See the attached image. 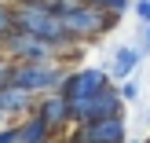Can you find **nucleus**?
I'll return each instance as SVG.
<instances>
[{
    "mask_svg": "<svg viewBox=\"0 0 150 143\" xmlns=\"http://www.w3.org/2000/svg\"><path fill=\"white\" fill-rule=\"evenodd\" d=\"M48 143H55V139H48Z\"/></svg>",
    "mask_w": 150,
    "mask_h": 143,
    "instance_id": "nucleus-19",
    "label": "nucleus"
},
{
    "mask_svg": "<svg viewBox=\"0 0 150 143\" xmlns=\"http://www.w3.org/2000/svg\"><path fill=\"white\" fill-rule=\"evenodd\" d=\"M139 48H143V55H150V22L143 26V44H139Z\"/></svg>",
    "mask_w": 150,
    "mask_h": 143,
    "instance_id": "nucleus-16",
    "label": "nucleus"
},
{
    "mask_svg": "<svg viewBox=\"0 0 150 143\" xmlns=\"http://www.w3.org/2000/svg\"><path fill=\"white\" fill-rule=\"evenodd\" d=\"M117 92H121V99H125V103H136V99H139V81H136V77L121 81V88H117Z\"/></svg>",
    "mask_w": 150,
    "mask_h": 143,
    "instance_id": "nucleus-13",
    "label": "nucleus"
},
{
    "mask_svg": "<svg viewBox=\"0 0 150 143\" xmlns=\"http://www.w3.org/2000/svg\"><path fill=\"white\" fill-rule=\"evenodd\" d=\"M70 143H125V114L88 121V125H73Z\"/></svg>",
    "mask_w": 150,
    "mask_h": 143,
    "instance_id": "nucleus-5",
    "label": "nucleus"
},
{
    "mask_svg": "<svg viewBox=\"0 0 150 143\" xmlns=\"http://www.w3.org/2000/svg\"><path fill=\"white\" fill-rule=\"evenodd\" d=\"M114 22H117V15L95 7L92 0H77L73 7H66V11H62L66 33H70L73 41H81V44H84V41H95V37H103V33H110Z\"/></svg>",
    "mask_w": 150,
    "mask_h": 143,
    "instance_id": "nucleus-1",
    "label": "nucleus"
},
{
    "mask_svg": "<svg viewBox=\"0 0 150 143\" xmlns=\"http://www.w3.org/2000/svg\"><path fill=\"white\" fill-rule=\"evenodd\" d=\"M11 29H15V7L0 0V41H4V37L11 33Z\"/></svg>",
    "mask_w": 150,
    "mask_h": 143,
    "instance_id": "nucleus-10",
    "label": "nucleus"
},
{
    "mask_svg": "<svg viewBox=\"0 0 150 143\" xmlns=\"http://www.w3.org/2000/svg\"><path fill=\"white\" fill-rule=\"evenodd\" d=\"M70 77L62 59H44V63H15V85L26 88L33 95H48V92H59L62 81Z\"/></svg>",
    "mask_w": 150,
    "mask_h": 143,
    "instance_id": "nucleus-2",
    "label": "nucleus"
},
{
    "mask_svg": "<svg viewBox=\"0 0 150 143\" xmlns=\"http://www.w3.org/2000/svg\"><path fill=\"white\" fill-rule=\"evenodd\" d=\"M136 15H139V22L146 26V22H150V0H139V4H136Z\"/></svg>",
    "mask_w": 150,
    "mask_h": 143,
    "instance_id": "nucleus-15",
    "label": "nucleus"
},
{
    "mask_svg": "<svg viewBox=\"0 0 150 143\" xmlns=\"http://www.w3.org/2000/svg\"><path fill=\"white\" fill-rule=\"evenodd\" d=\"M48 139H55V132L40 114H29L26 121H18V143H48Z\"/></svg>",
    "mask_w": 150,
    "mask_h": 143,
    "instance_id": "nucleus-9",
    "label": "nucleus"
},
{
    "mask_svg": "<svg viewBox=\"0 0 150 143\" xmlns=\"http://www.w3.org/2000/svg\"><path fill=\"white\" fill-rule=\"evenodd\" d=\"M4 121H7V117H4V114H0V125H4Z\"/></svg>",
    "mask_w": 150,
    "mask_h": 143,
    "instance_id": "nucleus-17",
    "label": "nucleus"
},
{
    "mask_svg": "<svg viewBox=\"0 0 150 143\" xmlns=\"http://www.w3.org/2000/svg\"><path fill=\"white\" fill-rule=\"evenodd\" d=\"M143 59H146V55H143V48H136V44H125V48H117V51H114V63H110V77H114V81H128Z\"/></svg>",
    "mask_w": 150,
    "mask_h": 143,
    "instance_id": "nucleus-8",
    "label": "nucleus"
},
{
    "mask_svg": "<svg viewBox=\"0 0 150 143\" xmlns=\"http://www.w3.org/2000/svg\"><path fill=\"white\" fill-rule=\"evenodd\" d=\"M0 143H18V121L15 125H0Z\"/></svg>",
    "mask_w": 150,
    "mask_h": 143,
    "instance_id": "nucleus-14",
    "label": "nucleus"
},
{
    "mask_svg": "<svg viewBox=\"0 0 150 143\" xmlns=\"http://www.w3.org/2000/svg\"><path fill=\"white\" fill-rule=\"evenodd\" d=\"M110 81L114 77H110V70H103V66H81V70H70V77L62 81L59 92H62L70 103H77V99H88V95L110 88Z\"/></svg>",
    "mask_w": 150,
    "mask_h": 143,
    "instance_id": "nucleus-4",
    "label": "nucleus"
},
{
    "mask_svg": "<svg viewBox=\"0 0 150 143\" xmlns=\"http://www.w3.org/2000/svg\"><path fill=\"white\" fill-rule=\"evenodd\" d=\"M37 103H40V95L18 88L15 81L0 88V114L4 117H29V114H37Z\"/></svg>",
    "mask_w": 150,
    "mask_h": 143,
    "instance_id": "nucleus-7",
    "label": "nucleus"
},
{
    "mask_svg": "<svg viewBox=\"0 0 150 143\" xmlns=\"http://www.w3.org/2000/svg\"><path fill=\"white\" fill-rule=\"evenodd\" d=\"M37 114L51 125V132H55V136H59V132H66V129H73V103L66 99L62 92H48V95H40Z\"/></svg>",
    "mask_w": 150,
    "mask_h": 143,
    "instance_id": "nucleus-6",
    "label": "nucleus"
},
{
    "mask_svg": "<svg viewBox=\"0 0 150 143\" xmlns=\"http://www.w3.org/2000/svg\"><path fill=\"white\" fill-rule=\"evenodd\" d=\"M132 143H143V139H132Z\"/></svg>",
    "mask_w": 150,
    "mask_h": 143,
    "instance_id": "nucleus-18",
    "label": "nucleus"
},
{
    "mask_svg": "<svg viewBox=\"0 0 150 143\" xmlns=\"http://www.w3.org/2000/svg\"><path fill=\"white\" fill-rule=\"evenodd\" d=\"M0 51L11 55L15 63H44V59H59V48L51 41H40V37L26 33V29H18V26L0 41Z\"/></svg>",
    "mask_w": 150,
    "mask_h": 143,
    "instance_id": "nucleus-3",
    "label": "nucleus"
},
{
    "mask_svg": "<svg viewBox=\"0 0 150 143\" xmlns=\"http://www.w3.org/2000/svg\"><path fill=\"white\" fill-rule=\"evenodd\" d=\"M95 7H103V11H110V15H117L121 18V11H128V4L132 0H92Z\"/></svg>",
    "mask_w": 150,
    "mask_h": 143,
    "instance_id": "nucleus-12",
    "label": "nucleus"
},
{
    "mask_svg": "<svg viewBox=\"0 0 150 143\" xmlns=\"http://www.w3.org/2000/svg\"><path fill=\"white\" fill-rule=\"evenodd\" d=\"M11 81H15V59L0 51V88H4V85H11Z\"/></svg>",
    "mask_w": 150,
    "mask_h": 143,
    "instance_id": "nucleus-11",
    "label": "nucleus"
}]
</instances>
